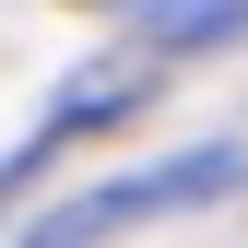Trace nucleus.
I'll return each instance as SVG.
<instances>
[{
    "label": "nucleus",
    "instance_id": "obj_1",
    "mask_svg": "<svg viewBox=\"0 0 248 248\" xmlns=\"http://www.w3.org/2000/svg\"><path fill=\"white\" fill-rule=\"evenodd\" d=\"M248 189V154H177V166H142V177H107V189L59 201L47 213V248L59 236H107V225H142V213H189V201H225Z\"/></svg>",
    "mask_w": 248,
    "mask_h": 248
}]
</instances>
